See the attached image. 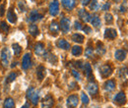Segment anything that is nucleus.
Masks as SVG:
<instances>
[{"label":"nucleus","mask_w":128,"mask_h":108,"mask_svg":"<svg viewBox=\"0 0 128 108\" xmlns=\"http://www.w3.org/2000/svg\"><path fill=\"white\" fill-rule=\"evenodd\" d=\"M10 58H11L10 51H9V49H8L7 47H5V48L1 51V61H2L3 67H7V66L9 65Z\"/></svg>","instance_id":"1"},{"label":"nucleus","mask_w":128,"mask_h":108,"mask_svg":"<svg viewBox=\"0 0 128 108\" xmlns=\"http://www.w3.org/2000/svg\"><path fill=\"white\" fill-rule=\"evenodd\" d=\"M100 76L102 78H108L112 74V68L110 65L108 64H104L100 67Z\"/></svg>","instance_id":"2"},{"label":"nucleus","mask_w":128,"mask_h":108,"mask_svg":"<svg viewBox=\"0 0 128 108\" xmlns=\"http://www.w3.org/2000/svg\"><path fill=\"white\" fill-rule=\"evenodd\" d=\"M113 101L115 102V104L117 105H123L126 103V95L123 92L118 93L113 98Z\"/></svg>","instance_id":"3"},{"label":"nucleus","mask_w":128,"mask_h":108,"mask_svg":"<svg viewBox=\"0 0 128 108\" xmlns=\"http://www.w3.org/2000/svg\"><path fill=\"white\" fill-rule=\"evenodd\" d=\"M78 103H79V97L76 94H72L67 98V106L69 108L77 107Z\"/></svg>","instance_id":"4"},{"label":"nucleus","mask_w":128,"mask_h":108,"mask_svg":"<svg viewBox=\"0 0 128 108\" xmlns=\"http://www.w3.org/2000/svg\"><path fill=\"white\" fill-rule=\"evenodd\" d=\"M54 106V99L51 95H46L42 101V108H52Z\"/></svg>","instance_id":"5"},{"label":"nucleus","mask_w":128,"mask_h":108,"mask_svg":"<svg viewBox=\"0 0 128 108\" xmlns=\"http://www.w3.org/2000/svg\"><path fill=\"white\" fill-rule=\"evenodd\" d=\"M32 66V58H31V54L30 53H26L23 56V61H22V67L24 70H28L30 69Z\"/></svg>","instance_id":"6"},{"label":"nucleus","mask_w":128,"mask_h":108,"mask_svg":"<svg viewBox=\"0 0 128 108\" xmlns=\"http://www.w3.org/2000/svg\"><path fill=\"white\" fill-rule=\"evenodd\" d=\"M59 12V2L58 0H53L49 5V13L51 16H56Z\"/></svg>","instance_id":"7"},{"label":"nucleus","mask_w":128,"mask_h":108,"mask_svg":"<svg viewBox=\"0 0 128 108\" xmlns=\"http://www.w3.org/2000/svg\"><path fill=\"white\" fill-rule=\"evenodd\" d=\"M70 20L68 18H62L61 21H60V29L61 31H63L64 33H67L69 30H70Z\"/></svg>","instance_id":"8"},{"label":"nucleus","mask_w":128,"mask_h":108,"mask_svg":"<svg viewBox=\"0 0 128 108\" xmlns=\"http://www.w3.org/2000/svg\"><path fill=\"white\" fill-rule=\"evenodd\" d=\"M87 90H88V92L91 95L94 96V95L98 94V86L95 82H90L88 84V86H87Z\"/></svg>","instance_id":"9"},{"label":"nucleus","mask_w":128,"mask_h":108,"mask_svg":"<svg viewBox=\"0 0 128 108\" xmlns=\"http://www.w3.org/2000/svg\"><path fill=\"white\" fill-rule=\"evenodd\" d=\"M78 16L80 17L81 20H82L83 22H85V23H88V22H90V20H91V15H90L85 9H80L79 12H78Z\"/></svg>","instance_id":"10"},{"label":"nucleus","mask_w":128,"mask_h":108,"mask_svg":"<svg viewBox=\"0 0 128 108\" xmlns=\"http://www.w3.org/2000/svg\"><path fill=\"white\" fill-rule=\"evenodd\" d=\"M126 54H127V52H126L124 49H118V50L115 51L114 57H115V59L118 60V61H123V60L126 58Z\"/></svg>","instance_id":"11"},{"label":"nucleus","mask_w":128,"mask_h":108,"mask_svg":"<svg viewBox=\"0 0 128 108\" xmlns=\"http://www.w3.org/2000/svg\"><path fill=\"white\" fill-rule=\"evenodd\" d=\"M34 52H36V55H44L46 54V48H44V43L38 42L34 45Z\"/></svg>","instance_id":"12"},{"label":"nucleus","mask_w":128,"mask_h":108,"mask_svg":"<svg viewBox=\"0 0 128 108\" xmlns=\"http://www.w3.org/2000/svg\"><path fill=\"white\" fill-rule=\"evenodd\" d=\"M117 36V32L114 29H106L104 31V37L108 39H114Z\"/></svg>","instance_id":"13"},{"label":"nucleus","mask_w":128,"mask_h":108,"mask_svg":"<svg viewBox=\"0 0 128 108\" xmlns=\"http://www.w3.org/2000/svg\"><path fill=\"white\" fill-rule=\"evenodd\" d=\"M42 18V15H40L36 10H34V11L31 12V14H30L29 21H30V22H32V23H34V22H36V21L40 20Z\"/></svg>","instance_id":"14"},{"label":"nucleus","mask_w":128,"mask_h":108,"mask_svg":"<svg viewBox=\"0 0 128 108\" xmlns=\"http://www.w3.org/2000/svg\"><path fill=\"white\" fill-rule=\"evenodd\" d=\"M115 87H116V84H115V81L114 80H108L104 84V90L106 92H112V91H114Z\"/></svg>","instance_id":"15"},{"label":"nucleus","mask_w":128,"mask_h":108,"mask_svg":"<svg viewBox=\"0 0 128 108\" xmlns=\"http://www.w3.org/2000/svg\"><path fill=\"white\" fill-rule=\"evenodd\" d=\"M62 5L66 10H72L75 7V0H62Z\"/></svg>","instance_id":"16"},{"label":"nucleus","mask_w":128,"mask_h":108,"mask_svg":"<svg viewBox=\"0 0 128 108\" xmlns=\"http://www.w3.org/2000/svg\"><path fill=\"white\" fill-rule=\"evenodd\" d=\"M36 76L40 81H42L46 77V68L44 66H38L36 69Z\"/></svg>","instance_id":"17"},{"label":"nucleus","mask_w":128,"mask_h":108,"mask_svg":"<svg viewBox=\"0 0 128 108\" xmlns=\"http://www.w3.org/2000/svg\"><path fill=\"white\" fill-rule=\"evenodd\" d=\"M7 20H8L11 24H16L17 16L13 9H10V10L8 11V13H7Z\"/></svg>","instance_id":"18"},{"label":"nucleus","mask_w":128,"mask_h":108,"mask_svg":"<svg viewBox=\"0 0 128 108\" xmlns=\"http://www.w3.org/2000/svg\"><path fill=\"white\" fill-rule=\"evenodd\" d=\"M57 46L59 48H61V49H64V50H68L70 48V44H69V42L67 40L61 38V39H59L57 41Z\"/></svg>","instance_id":"19"},{"label":"nucleus","mask_w":128,"mask_h":108,"mask_svg":"<svg viewBox=\"0 0 128 108\" xmlns=\"http://www.w3.org/2000/svg\"><path fill=\"white\" fill-rule=\"evenodd\" d=\"M59 29H60V27H59L57 22H52L49 25V31H51L53 34H57L58 31H59Z\"/></svg>","instance_id":"20"},{"label":"nucleus","mask_w":128,"mask_h":108,"mask_svg":"<svg viewBox=\"0 0 128 108\" xmlns=\"http://www.w3.org/2000/svg\"><path fill=\"white\" fill-rule=\"evenodd\" d=\"M3 108H15V101H14L11 97L6 98V99L4 100Z\"/></svg>","instance_id":"21"},{"label":"nucleus","mask_w":128,"mask_h":108,"mask_svg":"<svg viewBox=\"0 0 128 108\" xmlns=\"http://www.w3.org/2000/svg\"><path fill=\"white\" fill-rule=\"evenodd\" d=\"M84 39H85L84 35H82L80 33H74V34H72V40H73L74 42L83 43V42H84Z\"/></svg>","instance_id":"22"},{"label":"nucleus","mask_w":128,"mask_h":108,"mask_svg":"<svg viewBox=\"0 0 128 108\" xmlns=\"http://www.w3.org/2000/svg\"><path fill=\"white\" fill-rule=\"evenodd\" d=\"M29 32H30V34L32 35V36H38V33H40L38 26H36V25H31V26L29 27Z\"/></svg>","instance_id":"23"},{"label":"nucleus","mask_w":128,"mask_h":108,"mask_svg":"<svg viewBox=\"0 0 128 108\" xmlns=\"http://www.w3.org/2000/svg\"><path fill=\"white\" fill-rule=\"evenodd\" d=\"M83 69H84V71H85L86 77L87 78L91 77V75H92V67H91V64H90V63H85Z\"/></svg>","instance_id":"24"},{"label":"nucleus","mask_w":128,"mask_h":108,"mask_svg":"<svg viewBox=\"0 0 128 108\" xmlns=\"http://www.w3.org/2000/svg\"><path fill=\"white\" fill-rule=\"evenodd\" d=\"M91 24L95 27V28H100V19L98 17V16H93L92 18H91Z\"/></svg>","instance_id":"25"},{"label":"nucleus","mask_w":128,"mask_h":108,"mask_svg":"<svg viewBox=\"0 0 128 108\" xmlns=\"http://www.w3.org/2000/svg\"><path fill=\"white\" fill-rule=\"evenodd\" d=\"M96 53L98 55H104L106 53V48L102 42H98V44H96Z\"/></svg>","instance_id":"26"},{"label":"nucleus","mask_w":128,"mask_h":108,"mask_svg":"<svg viewBox=\"0 0 128 108\" xmlns=\"http://www.w3.org/2000/svg\"><path fill=\"white\" fill-rule=\"evenodd\" d=\"M82 52H83V49H82L81 46L75 45V46L72 47V54H73L74 56H79V55L82 54Z\"/></svg>","instance_id":"27"},{"label":"nucleus","mask_w":128,"mask_h":108,"mask_svg":"<svg viewBox=\"0 0 128 108\" xmlns=\"http://www.w3.org/2000/svg\"><path fill=\"white\" fill-rule=\"evenodd\" d=\"M38 99H40V95L38 92H34V93L32 94V96L31 97V101L34 105H36L38 103Z\"/></svg>","instance_id":"28"},{"label":"nucleus","mask_w":128,"mask_h":108,"mask_svg":"<svg viewBox=\"0 0 128 108\" xmlns=\"http://www.w3.org/2000/svg\"><path fill=\"white\" fill-rule=\"evenodd\" d=\"M12 48H13L14 54H15L16 56L20 55V53H21V51H22V48H21V46H20L18 43H14V44L12 45Z\"/></svg>","instance_id":"29"},{"label":"nucleus","mask_w":128,"mask_h":108,"mask_svg":"<svg viewBox=\"0 0 128 108\" xmlns=\"http://www.w3.org/2000/svg\"><path fill=\"white\" fill-rule=\"evenodd\" d=\"M90 9L92 11H96L98 9V3L96 0H92L91 1V4H90Z\"/></svg>","instance_id":"30"},{"label":"nucleus","mask_w":128,"mask_h":108,"mask_svg":"<svg viewBox=\"0 0 128 108\" xmlns=\"http://www.w3.org/2000/svg\"><path fill=\"white\" fill-rule=\"evenodd\" d=\"M0 29H1V31H4V32H8L9 31V30H10V28H9V26L5 23V22H1L0 23Z\"/></svg>","instance_id":"31"},{"label":"nucleus","mask_w":128,"mask_h":108,"mask_svg":"<svg viewBox=\"0 0 128 108\" xmlns=\"http://www.w3.org/2000/svg\"><path fill=\"white\" fill-rule=\"evenodd\" d=\"M85 55H86L87 58H91V57L94 55V50H93V48L90 46L88 47V48L86 49V51H85Z\"/></svg>","instance_id":"32"},{"label":"nucleus","mask_w":128,"mask_h":108,"mask_svg":"<svg viewBox=\"0 0 128 108\" xmlns=\"http://www.w3.org/2000/svg\"><path fill=\"white\" fill-rule=\"evenodd\" d=\"M81 99H82L83 104H86V105H87V104L89 103V97H88V95L85 93H81Z\"/></svg>","instance_id":"33"},{"label":"nucleus","mask_w":128,"mask_h":108,"mask_svg":"<svg viewBox=\"0 0 128 108\" xmlns=\"http://www.w3.org/2000/svg\"><path fill=\"white\" fill-rule=\"evenodd\" d=\"M16 78H17V74L15 73V72H12V73L8 76V78H7V82H8V83L14 82V81L16 80Z\"/></svg>","instance_id":"34"},{"label":"nucleus","mask_w":128,"mask_h":108,"mask_svg":"<svg viewBox=\"0 0 128 108\" xmlns=\"http://www.w3.org/2000/svg\"><path fill=\"white\" fill-rule=\"evenodd\" d=\"M104 19H106V22L108 24H112V22H113V17H112V15L110 14V13H106V14L104 15Z\"/></svg>","instance_id":"35"},{"label":"nucleus","mask_w":128,"mask_h":108,"mask_svg":"<svg viewBox=\"0 0 128 108\" xmlns=\"http://www.w3.org/2000/svg\"><path fill=\"white\" fill-rule=\"evenodd\" d=\"M18 6H19V8H20V10H21L22 12H24V11L27 9V6H26V4H25L24 1H19V2H18Z\"/></svg>","instance_id":"36"},{"label":"nucleus","mask_w":128,"mask_h":108,"mask_svg":"<svg viewBox=\"0 0 128 108\" xmlns=\"http://www.w3.org/2000/svg\"><path fill=\"white\" fill-rule=\"evenodd\" d=\"M34 93V89L31 87L28 91H27V98H29V99H31V97L32 96V94Z\"/></svg>","instance_id":"37"},{"label":"nucleus","mask_w":128,"mask_h":108,"mask_svg":"<svg viewBox=\"0 0 128 108\" xmlns=\"http://www.w3.org/2000/svg\"><path fill=\"white\" fill-rule=\"evenodd\" d=\"M71 72H72V75L74 76V78H75L77 81H80V80H81V76H80V74H79V72H78L77 70L73 69Z\"/></svg>","instance_id":"38"},{"label":"nucleus","mask_w":128,"mask_h":108,"mask_svg":"<svg viewBox=\"0 0 128 108\" xmlns=\"http://www.w3.org/2000/svg\"><path fill=\"white\" fill-rule=\"evenodd\" d=\"M126 10H127V2H126V0H124L122 5L120 6V12L124 13V12H126Z\"/></svg>","instance_id":"39"},{"label":"nucleus","mask_w":128,"mask_h":108,"mask_svg":"<svg viewBox=\"0 0 128 108\" xmlns=\"http://www.w3.org/2000/svg\"><path fill=\"white\" fill-rule=\"evenodd\" d=\"M119 72H120V73H119V76H120V77L125 78V76H126V68H122Z\"/></svg>","instance_id":"40"},{"label":"nucleus","mask_w":128,"mask_h":108,"mask_svg":"<svg viewBox=\"0 0 128 108\" xmlns=\"http://www.w3.org/2000/svg\"><path fill=\"white\" fill-rule=\"evenodd\" d=\"M4 12H5V4H1L0 5V17L4 15Z\"/></svg>","instance_id":"41"},{"label":"nucleus","mask_w":128,"mask_h":108,"mask_svg":"<svg viewBox=\"0 0 128 108\" xmlns=\"http://www.w3.org/2000/svg\"><path fill=\"white\" fill-rule=\"evenodd\" d=\"M75 66H76L77 68H79V69H83L84 64H83V62L82 61H76L75 62Z\"/></svg>","instance_id":"42"},{"label":"nucleus","mask_w":128,"mask_h":108,"mask_svg":"<svg viewBox=\"0 0 128 108\" xmlns=\"http://www.w3.org/2000/svg\"><path fill=\"white\" fill-rule=\"evenodd\" d=\"M74 27H75V29H76V30H82V29H83V27H82L81 23L80 22H78V21H76V22H75V26H74Z\"/></svg>","instance_id":"43"},{"label":"nucleus","mask_w":128,"mask_h":108,"mask_svg":"<svg viewBox=\"0 0 128 108\" xmlns=\"http://www.w3.org/2000/svg\"><path fill=\"white\" fill-rule=\"evenodd\" d=\"M82 30H84V31H85L86 33H91V32H92V29H91V28H89L88 26H85Z\"/></svg>","instance_id":"44"},{"label":"nucleus","mask_w":128,"mask_h":108,"mask_svg":"<svg viewBox=\"0 0 128 108\" xmlns=\"http://www.w3.org/2000/svg\"><path fill=\"white\" fill-rule=\"evenodd\" d=\"M110 3H106V4L102 6V10H104V11H108V10L110 9Z\"/></svg>","instance_id":"45"},{"label":"nucleus","mask_w":128,"mask_h":108,"mask_svg":"<svg viewBox=\"0 0 128 108\" xmlns=\"http://www.w3.org/2000/svg\"><path fill=\"white\" fill-rule=\"evenodd\" d=\"M91 2V0H81V3L83 6H86V5H89Z\"/></svg>","instance_id":"46"},{"label":"nucleus","mask_w":128,"mask_h":108,"mask_svg":"<svg viewBox=\"0 0 128 108\" xmlns=\"http://www.w3.org/2000/svg\"><path fill=\"white\" fill-rule=\"evenodd\" d=\"M22 108H30V104L27 102V103H26V104H25V105H24V106H23Z\"/></svg>","instance_id":"47"},{"label":"nucleus","mask_w":128,"mask_h":108,"mask_svg":"<svg viewBox=\"0 0 128 108\" xmlns=\"http://www.w3.org/2000/svg\"><path fill=\"white\" fill-rule=\"evenodd\" d=\"M115 2H119V1H121V0H114Z\"/></svg>","instance_id":"48"},{"label":"nucleus","mask_w":128,"mask_h":108,"mask_svg":"<svg viewBox=\"0 0 128 108\" xmlns=\"http://www.w3.org/2000/svg\"><path fill=\"white\" fill-rule=\"evenodd\" d=\"M0 1H1V0H0Z\"/></svg>","instance_id":"49"}]
</instances>
